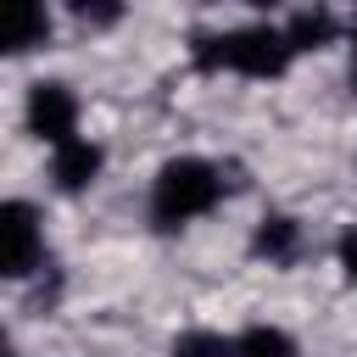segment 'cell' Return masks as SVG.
I'll list each match as a JSON object with an SVG mask.
<instances>
[{
    "label": "cell",
    "mask_w": 357,
    "mask_h": 357,
    "mask_svg": "<svg viewBox=\"0 0 357 357\" xmlns=\"http://www.w3.org/2000/svg\"><path fill=\"white\" fill-rule=\"evenodd\" d=\"M50 39V6L45 0H0V56H22Z\"/></svg>",
    "instance_id": "5"
},
{
    "label": "cell",
    "mask_w": 357,
    "mask_h": 357,
    "mask_svg": "<svg viewBox=\"0 0 357 357\" xmlns=\"http://www.w3.org/2000/svg\"><path fill=\"white\" fill-rule=\"evenodd\" d=\"M251 251H257L262 262H273V268L296 262V251H301V223L284 218V212H268V218L257 223V234H251Z\"/></svg>",
    "instance_id": "7"
},
{
    "label": "cell",
    "mask_w": 357,
    "mask_h": 357,
    "mask_svg": "<svg viewBox=\"0 0 357 357\" xmlns=\"http://www.w3.org/2000/svg\"><path fill=\"white\" fill-rule=\"evenodd\" d=\"M245 6H257V11H273V6H284V0H245Z\"/></svg>",
    "instance_id": "14"
},
{
    "label": "cell",
    "mask_w": 357,
    "mask_h": 357,
    "mask_svg": "<svg viewBox=\"0 0 357 357\" xmlns=\"http://www.w3.org/2000/svg\"><path fill=\"white\" fill-rule=\"evenodd\" d=\"M45 257V229L33 201H0V279H28Z\"/></svg>",
    "instance_id": "3"
},
{
    "label": "cell",
    "mask_w": 357,
    "mask_h": 357,
    "mask_svg": "<svg viewBox=\"0 0 357 357\" xmlns=\"http://www.w3.org/2000/svg\"><path fill=\"white\" fill-rule=\"evenodd\" d=\"M100 162H106V156H100V145L73 134V139H61V145H56L50 173H56V184H61V190H89V184H95V173H100Z\"/></svg>",
    "instance_id": "6"
},
{
    "label": "cell",
    "mask_w": 357,
    "mask_h": 357,
    "mask_svg": "<svg viewBox=\"0 0 357 357\" xmlns=\"http://www.w3.org/2000/svg\"><path fill=\"white\" fill-rule=\"evenodd\" d=\"M0 357H11V335L6 329H0Z\"/></svg>",
    "instance_id": "15"
},
{
    "label": "cell",
    "mask_w": 357,
    "mask_h": 357,
    "mask_svg": "<svg viewBox=\"0 0 357 357\" xmlns=\"http://www.w3.org/2000/svg\"><path fill=\"white\" fill-rule=\"evenodd\" d=\"M351 95H357V22H351Z\"/></svg>",
    "instance_id": "13"
},
{
    "label": "cell",
    "mask_w": 357,
    "mask_h": 357,
    "mask_svg": "<svg viewBox=\"0 0 357 357\" xmlns=\"http://www.w3.org/2000/svg\"><path fill=\"white\" fill-rule=\"evenodd\" d=\"M290 45H284V28H268V22H251V28H234V33H195L190 39V61L201 73H240V78H279L290 67Z\"/></svg>",
    "instance_id": "1"
},
{
    "label": "cell",
    "mask_w": 357,
    "mask_h": 357,
    "mask_svg": "<svg viewBox=\"0 0 357 357\" xmlns=\"http://www.w3.org/2000/svg\"><path fill=\"white\" fill-rule=\"evenodd\" d=\"M340 268H346V279L357 284V229H351V234H340Z\"/></svg>",
    "instance_id": "12"
},
{
    "label": "cell",
    "mask_w": 357,
    "mask_h": 357,
    "mask_svg": "<svg viewBox=\"0 0 357 357\" xmlns=\"http://www.w3.org/2000/svg\"><path fill=\"white\" fill-rule=\"evenodd\" d=\"M22 117H28V134H33V139L61 145V139H73V134H78V95H73L67 84L45 78V84H33V89H28Z\"/></svg>",
    "instance_id": "4"
},
{
    "label": "cell",
    "mask_w": 357,
    "mask_h": 357,
    "mask_svg": "<svg viewBox=\"0 0 357 357\" xmlns=\"http://www.w3.org/2000/svg\"><path fill=\"white\" fill-rule=\"evenodd\" d=\"M218 201H223V173L206 156H173V162H162V173L151 184V223L184 229V223L206 218Z\"/></svg>",
    "instance_id": "2"
},
{
    "label": "cell",
    "mask_w": 357,
    "mask_h": 357,
    "mask_svg": "<svg viewBox=\"0 0 357 357\" xmlns=\"http://www.w3.org/2000/svg\"><path fill=\"white\" fill-rule=\"evenodd\" d=\"M335 17L324 11V6H307V11H296L290 17V28H284V45L290 50H324V45H335Z\"/></svg>",
    "instance_id": "8"
},
{
    "label": "cell",
    "mask_w": 357,
    "mask_h": 357,
    "mask_svg": "<svg viewBox=\"0 0 357 357\" xmlns=\"http://www.w3.org/2000/svg\"><path fill=\"white\" fill-rule=\"evenodd\" d=\"M173 357H234V340H223L212 329H190L173 340Z\"/></svg>",
    "instance_id": "11"
},
{
    "label": "cell",
    "mask_w": 357,
    "mask_h": 357,
    "mask_svg": "<svg viewBox=\"0 0 357 357\" xmlns=\"http://www.w3.org/2000/svg\"><path fill=\"white\" fill-rule=\"evenodd\" d=\"M234 357H296V340L279 324H251L234 335Z\"/></svg>",
    "instance_id": "9"
},
{
    "label": "cell",
    "mask_w": 357,
    "mask_h": 357,
    "mask_svg": "<svg viewBox=\"0 0 357 357\" xmlns=\"http://www.w3.org/2000/svg\"><path fill=\"white\" fill-rule=\"evenodd\" d=\"M67 11L84 22V28H117L123 22V11H128V0H67Z\"/></svg>",
    "instance_id": "10"
}]
</instances>
